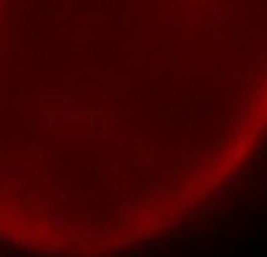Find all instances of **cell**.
I'll return each instance as SVG.
<instances>
[{
    "mask_svg": "<svg viewBox=\"0 0 267 257\" xmlns=\"http://www.w3.org/2000/svg\"><path fill=\"white\" fill-rule=\"evenodd\" d=\"M267 140V0H19L0 30V236L107 257L208 209Z\"/></svg>",
    "mask_w": 267,
    "mask_h": 257,
    "instance_id": "cell-1",
    "label": "cell"
}]
</instances>
